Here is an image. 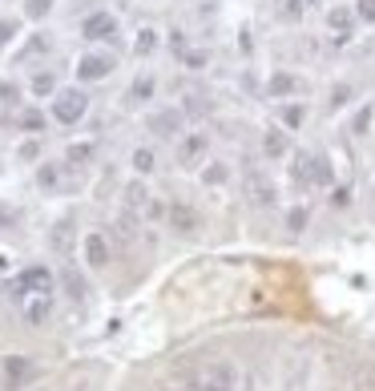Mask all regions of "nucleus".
I'll list each match as a JSON object with an SVG mask.
<instances>
[{
	"label": "nucleus",
	"mask_w": 375,
	"mask_h": 391,
	"mask_svg": "<svg viewBox=\"0 0 375 391\" xmlns=\"http://www.w3.org/2000/svg\"><path fill=\"white\" fill-rule=\"evenodd\" d=\"M89 109V97L85 89H57L53 93V117L61 121V125H77L81 117Z\"/></svg>",
	"instance_id": "obj_1"
},
{
	"label": "nucleus",
	"mask_w": 375,
	"mask_h": 391,
	"mask_svg": "<svg viewBox=\"0 0 375 391\" xmlns=\"http://www.w3.org/2000/svg\"><path fill=\"white\" fill-rule=\"evenodd\" d=\"M28 295H53V271L48 266H24L21 278L12 282V299H28Z\"/></svg>",
	"instance_id": "obj_2"
},
{
	"label": "nucleus",
	"mask_w": 375,
	"mask_h": 391,
	"mask_svg": "<svg viewBox=\"0 0 375 391\" xmlns=\"http://www.w3.org/2000/svg\"><path fill=\"white\" fill-rule=\"evenodd\" d=\"M295 178L299 182H311V185H331L335 182V170H331V161H327V154H303L299 158V165H295Z\"/></svg>",
	"instance_id": "obj_3"
},
{
	"label": "nucleus",
	"mask_w": 375,
	"mask_h": 391,
	"mask_svg": "<svg viewBox=\"0 0 375 391\" xmlns=\"http://www.w3.org/2000/svg\"><path fill=\"white\" fill-rule=\"evenodd\" d=\"M194 391H235V371L226 363H214V367H202L194 375Z\"/></svg>",
	"instance_id": "obj_4"
},
{
	"label": "nucleus",
	"mask_w": 375,
	"mask_h": 391,
	"mask_svg": "<svg viewBox=\"0 0 375 391\" xmlns=\"http://www.w3.org/2000/svg\"><path fill=\"white\" fill-rule=\"evenodd\" d=\"M81 37L85 41H113L118 37V17L113 12H89L81 21Z\"/></svg>",
	"instance_id": "obj_5"
},
{
	"label": "nucleus",
	"mask_w": 375,
	"mask_h": 391,
	"mask_svg": "<svg viewBox=\"0 0 375 391\" xmlns=\"http://www.w3.org/2000/svg\"><path fill=\"white\" fill-rule=\"evenodd\" d=\"M113 69H118V65H113L109 53H85V57L77 61V81H105Z\"/></svg>",
	"instance_id": "obj_6"
},
{
	"label": "nucleus",
	"mask_w": 375,
	"mask_h": 391,
	"mask_svg": "<svg viewBox=\"0 0 375 391\" xmlns=\"http://www.w3.org/2000/svg\"><path fill=\"white\" fill-rule=\"evenodd\" d=\"M145 125H149V134H158V138H178L182 125H186V113H182V109H154Z\"/></svg>",
	"instance_id": "obj_7"
},
{
	"label": "nucleus",
	"mask_w": 375,
	"mask_h": 391,
	"mask_svg": "<svg viewBox=\"0 0 375 391\" xmlns=\"http://www.w3.org/2000/svg\"><path fill=\"white\" fill-rule=\"evenodd\" d=\"M206 149H210V138H206V134H186V138H182V145H178V165H186V170L202 165Z\"/></svg>",
	"instance_id": "obj_8"
},
{
	"label": "nucleus",
	"mask_w": 375,
	"mask_h": 391,
	"mask_svg": "<svg viewBox=\"0 0 375 391\" xmlns=\"http://www.w3.org/2000/svg\"><path fill=\"white\" fill-rule=\"evenodd\" d=\"M28 379H33V359L28 355H4V383L17 391Z\"/></svg>",
	"instance_id": "obj_9"
},
{
	"label": "nucleus",
	"mask_w": 375,
	"mask_h": 391,
	"mask_svg": "<svg viewBox=\"0 0 375 391\" xmlns=\"http://www.w3.org/2000/svg\"><path fill=\"white\" fill-rule=\"evenodd\" d=\"M355 21H359L355 8H331L327 12V24L335 28V45H347L355 37Z\"/></svg>",
	"instance_id": "obj_10"
},
{
	"label": "nucleus",
	"mask_w": 375,
	"mask_h": 391,
	"mask_svg": "<svg viewBox=\"0 0 375 391\" xmlns=\"http://www.w3.org/2000/svg\"><path fill=\"white\" fill-rule=\"evenodd\" d=\"M165 218H170V226L178 234H194L198 226H202V218H198V210L186 206V202H174V206L165 210Z\"/></svg>",
	"instance_id": "obj_11"
},
{
	"label": "nucleus",
	"mask_w": 375,
	"mask_h": 391,
	"mask_svg": "<svg viewBox=\"0 0 375 391\" xmlns=\"http://www.w3.org/2000/svg\"><path fill=\"white\" fill-rule=\"evenodd\" d=\"M262 154H266L271 161L286 158V154H291V129H279V125L266 129V134H262Z\"/></svg>",
	"instance_id": "obj_12"
},
{
	"label": "nucleus",
	"mask_w": 375,
	"mask_h": 391,
	"mask_svg": "<svg viewBox=\"0 0 375 391\" xmlns=\"http://www.w3.org/2000/svg\"><path fill=\"white\" fill-rule=\"evenodd\" d=\"M85 262H89L93 271L109 266V242H105V234H97V230L85 234Z\"/></svg>",
	"instance_id": "obj_13"
},
{
	"label": "nucleus",
	"mask_w": 375,
	"mask_h": 391,
	"mask_svg": "<svg viewBox=\"0 0 375 391\" xmlns=\"http://www.w3.org/2000/svg\"><path fill=\"white\" fill-rule=\"evenodd\" d=\"M299 89H303V81H299L295 73H275V77L266 81V93H271V97H279V101H286L291 93H299Z\"/></svg>",
	"instance_id": "obj_14"
},
{
	"label": "nucleus",
	"mask_w": 375,
	"mask_h": 391,
	"mask_svg": "<svg viewBox=\"0 0 375 391\" xmlns=\"http://www.w3.org/2000/svg\"><path fill=\"white\" fill-rule=\"evenodd\" d=\"M48 311H53V295H28L24 302V319L33 322V327H41L48 319Z\"/></svg>",
	"instance_id": "obj_15"
},
{
	"label": "nucleus",
	"mask_w": 375,
	"mask_h": 391,
	"mask_svg": "<svg viewBox=\"0 0 375 391\" xmlns=\"http://www.w3.org/2000/svg\"><path fill=\"white\" fill-rule=\"evenodd\" d=\"M246 185H250V194H255L258 206H271V202H275V185L266 182L262 174H250V178H246Z\"/></svg>",
	"instance_id": "obj_16"
},
{
	"label": "nucleus",
	"mask_w": 375,
	"mask_h": 391,
	"mask_svg": "<svg viewBox=\"0 0 375 391\" xmlns=\"http://www.w3.org/2000/svg\"><path fill=\"white\" fill-rule=\"evenodd\" d=\"M154 89H158V81L145 73V77H138L134 85H129V105H141V101H149L154 97Z\"/></svg>",
	"instance_id": "obj_17"
},
{
	"label": "nucleus",
	"mask_w": 375,
	"mask_h": 391,
	"mask_svg": "<svg viewBox=\"0 0 375 391\" xmlns=\"http://www.w3.org/2000/svg\"><path fill=\"white\" fill-rule=\"evenodd\" d=\"M282 129H299L303 125V117H307V109L299 105V101H291V105H282Z\"/></svg>",
	"instance_id": "obj_18"
},
{
	"label": "nucleus",
	"mask_w": 375,
	"mask_h": 391,
	"mask_svg": "<svg viewBox=\"0 0 375 391\" xmlns=\"http://www.w3.org/2000/svg\"><path fill=\"white\" fill-rule=\"evenodd\" d=\"M61 282H65V291H69L73 299H85V295H89V282L77 275V271H65V275H61Z\"/></svg>",
	"instance_id": "obj_19"
},
{
	"label": "nucleus",
	"mask_w": 375,
	"mask_h": 391,
	"mask_svg": "<svg viewBox=\"0 0 375 391\" xmlns=\"http://www.w3.org/2000/svg\"><path fill=\"white\" fill-rule=\"evenodd\" d=\"M154 48H158V33H154V28H141L138 41H134V53H138V57H149Z\"/></svg>",
	"instance_id": "obj_20"
},
{
	"label": "nucleus",
	"mask_w": 375,
	"mask_h": 391,
	"mask_svg": "<svg viewBox=\"0 0 375 391\" xmlns=\"http://www.w3.org/2000/svg\"><path fill=\"white\" fill-rule=\"evenodd\" d=\"M28 89L37 93V97H48V93H57V77H53V73H37V77L28 81Z\"/></svg>",
	"instance_id": "obj_21"
},
{
	"label": "nucleus",
	"mask_w": 375,
	"mask_h": 391,
	"mask_svg": "<svg viewBox=\"0 0 375 391\" xmlns=\"http://www.w3.org/2000/svg\"><path fill=\"white\" fill-rule=\"evenodd\" d=\"M372 121H375V105H363V109L355 113V121H351V134L355 138H363V134L372 129Z\"/></svg>",
	"instance_id": "obj_22"
},
{
	"label": "nucleus",
	"mask_w": 375,
	"mask_h": 391,
	"mask_svg": "<svg viewBox=\"0 0 375 391\" xmlns=\"http://www.w3.org/2000/svg\"><path fill=\"white\" fill-rule=\"evenodd\" d=\"M154 165H158V158H154V149H145V145H138V149H134V170H138V174H154Z\"/></svg>",
	"instance_id": "obj_23"
},
{
	"label": "nucleus",
	"mask_w": 375,
	"mask_h": 391,
	"mask_svg": "<svg viewBox=\"0 0 375 391\" xmlns=\"http://www.w3.org/2000/svg\"><path fill=\"white\" fill-rule=\"evenodd\" d=\"M21 129L24 134H41V129H45V113H41V109H24L21 113Z\"/></svg>",
	"instance_id": "obj_24"
},
{
	"label": "nucleus",
	"mask_w": 375,
	"mask_h": 391,
	"mask_svg": "<svg viewBox=\"0 0 375 391\" xmlns=\"http://www.w3.org/2000/svg\"><path fill=\"white\" fill-rule=\"evenodd\" d=\"M226 178H230V170H226L222 161H210V165L202 170V182H206V185H222Z\"/></svg>",
	"instance_id": "obj_25"
},
{
	"label": "nucleus",
	"mask_w": 375,
	"mask_h": 391,
	"mask_svg": "<svg viewBox=\"0 0 375 391\" xmlns=\"http://www.w3.org/2000/svg\"><path fill=\"white\" fill-rule=\"evenodd\" d=\"M48 8H53V0H24V17L28 21H45Z\"/></svg>",
	"instance_id": "obj_26"
},
{
	"label": "nucleus",
	"mask_w": 375,
	"mask_h": 391,
	"mask_svg": "<svg viewBox=\"0 0 375 391\" xmlns=\"http://www.w3.org/2000/svg\"><path fill=\"white\" fill-rule=\"evenodd\" d=\"M307 218H311V214H307L303 206H295V210H286V230H307Z\"/></svg>",
	"instance_id": "obj_27"
},
{
	"label": "nucleus",
	"mask_w": 375,
	"mask_h": 391,
	"mask_svg": "<svg viewBox=\"0 0 375 391\" xmlns=\"http://www.w3.org/2000/svg\"><path fill=\"white\" fill-rule=\"evenodd\" d=\"M206 61H210V57H206L202 48H186V53H182V65H186V69H206Z\"/></svg>",
	"instance_id": "obj_28"
},
{
	"label": "nucleus",
	"mask_w": 375,
	"mask_h": 391,
	"mask_svg": "<svg viewBox=\"0 0 375 391\" xmlns=\"http://www.w3.org/2000/svg\"><path fill=\"white\" fill-rule=\"evenodd\" d=\"M355 17L363 24H375V0H355Z\"/></svg>",
	"instance_id": "obj_29"
},
{
	"label": "nucleus",
	"mask_w": 375,
	"mask_h": 391,
	"mask_svg": "<svg viewBox=\"0 0 375 391\" xmlns=\"http://www.w3.org/2000/svg\"><path fill=\"white\" fill-rule=\"evenodd\" d=\"M307 0H282V21H299Z\"/></svg>",
	"instance_id": "obj_30"
},
{
	"label": "nucleus",
	"mask_w": 375,
	"mask_h": 391,
	"mask_svg": "<svg viewBox=\"0 0 375 391\" xmlns=\"http://www.w3.org/2000/svg\"><path fill=\"white\" fill-rule=\"evenodd\" d=\"M37 182L41 185H57L61 182V170H57V165H41V170H37Z\"/></svg>",
	"instance_id": "obj_31"
},
{
	"label": "nucleus",
	"mask_w": 375,
	"mask_h": 391,
	"mask_svg": "<svg viewBox=\"0 0 375 391\" xmlns=\"http://www.w3.org/2000/svg\"><path fill=\"white\" fill-rule=\"evenodd\" d=\"M17 33H21V24H17V21H0V48L12 45V37H17Z\"/></svg>",
	"instance_id": "obj_32"
},
{
	"label": "nucleus",
	"mask_w": 375,
	"mask_h": 391,
	"mask_svg": "<svg viewBox=\"0 0 375 391\" xmlns=\"http://www.w3.org/2000/svg\"><path fill=\"white\" fill-rule=\"evenodd\" d=\"M17 158L21 161H37L41 158V141H24L21 149H17Z\"/></svg>",
	"instance_id": "obj_33"
},
{
	"label": "nucleus",
	"mask_w": 375,
	"mask_h": 391,
	"mask_svg": "<svg viewBox=\"0 0 375 391\" xmlns=\"http://www.w3.org/2000/svg\"><path fill=\"white\" fill-rule=\"evenodd\" d=\"M93 158V145H69V161H89Z\"/></svg>",
	"instance_id": "obj_34"
},
{
	"label": "nucleus",
	"mask_w": 375,
	"mask_h": 391,
	"mask_svg": "<svg viewBox=\"0 0 375 391\" xmlns=\"http://www.w3.org/2000/svg\"><path fill=\"white\" fill-rule=\"evenodd\" d=\"M347 97H351V85H339V89L331 93V109H339V105H347Z\"/></svg>",
	"instance_id": "obj_35"
},
{
	"label": "nucleus",
	"mask_w": 375,
	"mask_h": 391,
	"mask_svg": "<svg viewBox=\"0 0 375 391\" xmlns=\"http://www.w3.org/2000/svg\"><path fill=\"white\" fill-rule=\"evenodd\" d=\"M125 198H129V206H141V202H145V190H141V182L129 185V190H125Z\"/></svg>",
	"instance_id": "obj_36"
},
{
	"label": "nucleus",
	"mask_w": 375,
	"mask_h": 391,
	"mask_svg": "<svg viewBox=\"0 0 375 391\" xmlns=\"http://www.w3.org/2000/svg\"><path fill=\"white\" fill-rule=\"evenodd\" d=\"M170 48H174V53H178V57H182V53H186V37H182V33H178V28H174V33H170Z\"/></svg>",
	"instance_id": "obj_37"
},
{
	"label": "nucleus",
	"mask_w": 375,
	"mask_h": 391,
	"mask_svg": "<svg viewBox=\"0 0 375 391\" xmlns=\"http://www.w3.org/2000/svg\"><path fill=\"white\" fill-rule=\"evenodd\" d=\"M12 222H17V210H8L4 202H0V230H4V226H12Z\"/></svg>",
	"instance_id": "obj_38"
},
{
	"label": "nucleus",
	"mask_w": 375,
	"mask_h": 391,
	"mask_svg": "<svg viewBox=\"0 0 375 391\" xmlns=\"http://www.w3.org/2000/svg\"><path fill=\"white\" fill-rule=\"evenodd\" d=\"M238 48H242V53H250V48H255V41H250V28H242V33H238Z\"/></svg>",
	"instance_id": "obj_39"
},
{
	"label": "nucleus",
	"mask_w": 375,
	"mask_h": 391,
	"mask_svg": "<svg viewBox=\"0 0 375 391\" xmlns=\"http://www.w3.org/2000/svg\"><path fill=\"white\" fill-rule=\"evenodd\" d=\"M0 97H4V101H17V85H8V81H0Z\"/></svg>",
	"instance_id": "obj_40"
},
{
	"label": "nucleus",
	"mask_w": 375,
	"mask_h": 391,
	"mask_svg": "<svg viewBox=\"0 0 375 391\" xmlns=\"http://www.w3.org/2000/svg\"><path fill=\"white\" fill-rule=\"evenodd\" d=\"M331 202H335V206H347V202H351V194H347V190H335V194H331Z\"/></svg>",
	"instance_id": "obj_41"
}]
</instances>
